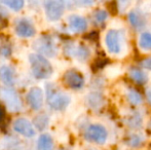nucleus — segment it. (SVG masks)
Wrapping results in <instances>:
<instances>
[{
	"mask_svg": "<svg viewBox=\"0 0 151 150\" xmlns=\"http://www.w3.org/2000/svg\"><path fill=\"white\" fill-rule=\"evenodd\" d=\"M32 74L37 79H46L52 76L54 69L45 57L39 54H31L29 56Z\"/></svg>",
	"mask_w": 151,
	"mask_h": 150,
	"instance_id": "f257e3e1",
	"label": "nucleus"
},
{
	"mask_svg": "<svg viewBox=\"0 0 151 150\" xmlns=\"http://www.w3.org/2000/svg\"><path fill=\"white\" fill-rule=\"evenodd\" d=\"M46 101L48 106L56 111H62L68 107L70 104V97L67 94L61 92L55 84H46Z\"/></svg>",
	"mask_w": 151,
	"mask_h": 150,
	"instance_id": "f03ea898",
	"label": "nucleus"
},
{
	"mask_svg": "<svg viewBox=\"0 0 151 150\" xmlns=\"http://www.w3.org/2000/svg\"><path fill=\"white\" fill-rule=\"evenodd\" d=\"M0 100L4 103L10 112H19L23 109V103L20 95L10 86H0Z\"/></svg>",
	"mask_w": 151,
	"mask_h": 150,
	"instance_id": "7ed1b4c3",
	"label": "nucleus"
},
{
	"mask_svg": "<svg viewBox=\"0 0 151 150\" xmlns=\"http://www.w3.org/2000/svg\"><path fill=\"white\" fill-rule=\"evenodd\" d=\"M104 42L107 50L111 55L118 56L122 52L123 47V36L122 34L117 30L110 29L106 32L104 37Z\"/></svg>",
	"mask_w": 151,
	"mask_h": 150,
	"instance_id": "20e7f679",
	"label": "nucleus"
},
{
	"mask_svg": "<svg viewBox=\"0 0 151 150\" xmlns=\"http://www.w3.org/2000/svg\"><path fill=\"white\" fill-rule=\"evenodd\" d=\"M33 48L43 57H55L58 52L54 39L48 35H43L33 43Z\"/></svg>",
	"mask_w": 151,
	"mask_h": 150,
	"instance_id": "39448f33",
	"label": "nucleus"
},
{
	"mask_svg": "<svg viewBox=\"0 0 151 150\" xmlns=\"http://www.w3.org/2000/svg\"><path fill=\"white\" fill-rule=\"evenodd\" d=\"M84 138L90 142L97 144H104L108 138V132L102 124H91L84 132Z\"/></svg>",
	"mask_w": 151,
	"mask_h": 150,
	"instance_id": "423d86ee",
	"label": "nucleus"
},
{
	"mask_svg": "<svg viewBox=\"0 0 151 150\" xmlns=\"http://www.w3.org/2000/svg\"><path fill=\"white\" fill-rule=\"evenodd\" d=\"M44 10L46 18L50 21L56 22L60 20L65 10V3L62 1H45L44 2Z\"/></svg>",
	"mask_w": 151,
	"mask_h": 150,
	"instance_id": "0eeeda50",
	"label": "nucleus"
},
{
	"mask_svg": "<svg viewBox=\"0 0 151 150\" xmlns=\"http://www.w3.org/2000/svg\"><path fill=\"white\" fill-rule=\"evenodd\" d=\"M14 32L18 36L29 38L35 35L36 29L33 23L27 18H21L16 21L14 24Z\"/></svg>",
	"mask_w": 151,
	"mask_h": 150,
	"instance_id": "6e6552de",
	"label": "nucleus"
},
{
	"mask_svg": "<svg viewBox=\"0 0 151 150\" xmlns=\"http://www.w3.org/2000/svg\"><path fill=\"white\" fill-rule=\"evenodd\" d=\"M63 80L66 85L69 86L72 90H80L84 85V77L79 71L75 70V69H70V70L66 71Z\"/></svg>",
	"mask_w": 151,
	"mask_h": 150,
	"instance_id": "1a4fd4ad",
	"label": "nucleus"
},
{
	"mask_svg": "<svg viewBox=\"0 0 151 150\" xmlns=\"http://www.w3.org/2000/svg\"><path fill=\"white\" fill-rule=\"evenodd\" d=\"M12 128H14V132L26 137V138H32L35 136L36 132L33 123L26 118H17L12 123Z\"/></svg>",
	"mask_w": 151,
	"mask_h": 150,
	"instance_id": "9d476101",
	"label": "nucleus"
},
{
	"mask_svg": "<svg viewBox=\"0 0 151 150\" xmlns=\"http://www.w3.org/2000/svg\"><path fill=\"white\" fill-rule=\"evenodd\" d=\"M28 105L33 110H40L43 106V93L39 88H32L26 96Z\"/></svg>",
	"mask_w": 151,
	"mask_h": 150,
	"instance_id": "9b49d317",
	"label": "nucleus"
},
{
	"mask_svg": "<svg viewBox=\"0 0 151 150\" xmlns=\"http://www.w3.org/2000/svg\"><path fill=\"white\" fill-rule=\"evenodd\" d=\"M68 24L69 28L74 33H82L88 29V22L81 16L78 14H72L68 18Z\"/></svg>",
	"mask_w": 151,
	"mask_h": 150,
	"instance_id": "f8f14e48",
	"label": "nucleus"
},
{
	"mask_svg": "<svg viewBox=\"0 0 151 150\" xmlns=\"http://www.w3.org/2000/svg\"><path fill=\"white\" fill-rule=\"evenodd\" d=\"M0 81H2L5 86H10L16 81V72L10 66L2 65L0 66Z\"/></svg>",
	"mask_w": 151,
	"mask_h": 150,
	"instance_id": "ddd939ff",
	"label": "nucleus"
},
{
	"mask_svg": "<svg viewBox=\"0 0 151 150\" xmlns=\"http://www.w3.org/2000/svg\"><path fill=\"white\" fill-rule=\"evenodd\" d=\"M129 24L135 29H142L146 26V19L138 9H133L129 14Z\"/></svg>",
	"mask_w": 151,
	"mask_h": 150,
	"instance_id": "4468645a",
	"label": "nucleus"
},
{
	"mask_svg": "<svg viewBox=\"0 0 151 150\" xmlns=\"http://www.w3.org/2000/svg\"><path fill=\"white\" fill-rule=\"evenodd\" d=\"M68 50H70L71 56H74L76 59L80 61H86L90 57V50L84 45H72L68 47Z\"/></svg>",
	"mask_w": 151,
	"mask_h": 150,
	"instance_id": "2eb2a0df",
	"label": "nucleus"
},
{
	"mask_svg": "<svg viewBox=\"0 0 151 150\" xmlns=\"http://www.w3.org/2000/svg\"><path fill=\"white\" fill-rule=\"evenodd\" d=\"M54 140L48 134H42L37 140V150H54Z\"/></svg>",
	"mask_w": 151,
	"mask_h": 150,
	"instance_id": "dca6fc26",
	"label": "nucleus"
},
{
	"mask_svg": "<svg viewBox=\"0 0 151 150\" xmlns=\"http://www.w3.org/2000/svg\"><path fill=\"white\" fill-rule=\"evenodd\" d=\"M129 74V77H131L136 83L144 84V83H146L148 80V77H147V75H146V73L143 72L142 70H140V69H137V68L131 69Z\"/></svg>",
	"mask_w": 151,
	"mask_h": 150,
	"instance_id": "f3484780",
	"label": "nucleus"
},
{
	"mask_svg": "<svg viewBox=\"0 0 151 150\" xmlns=\"http://www.w3.org/2000/svg\"><path fill=\"white\" fill-rule=\"evenodd\" d=\"M48 121H50V118L46 114L42 113L37 115L35 118L33 119V126L37 128L38 131H44L48 126Z\"/></svg>",
	"mask_w": 151,
	"mask_h": 150,
	"instance_id": "a211bd4d",
	"label": "nucleus"
},
{
	"mask_svg": "<svg viewBox=\"0 0 151 150\" xmlns=\"http://www.w3.org/2000/svg\"><path fill=\"white\" fill-rule=\"evenodd\" d=\"M86 99H88V104L93 109L101 108L104 102L103 97L98 93H91V95H88Z\"/></svg>",
	"mask_w": 151,
	"mask_h": 150,
	"instance_id": "6ab92c4d",
	"label": "nucleus"
},
{
	"mask_svg": "<svg viewBox=\"0 0 151 150\" xmlns=\"http://www.w3.org/2000/svg\"><path fill=\"white\" fill-rule=\"evenodd\" d=\"M139 47L142 50H151V33L150 32H143L139 37L138 40Z\"/></svg>",
	"mask_w": 151,
	"mask_h": 150,
	"instance_id": "aec40b11",
	"label": "nucleus"
},
{
	"mask_svg": "<svg viewBox=\"0 0 151 150\" xmlns=\"http://www.w3.org/2000/svg\"><path fill=\"white\" fill-rule=\"evenodd\" d=\"M127 100H129L133 105H136V106L140 105L142 103V101H143L140 93H138L137 90H134V88H129V90H127Z\"/></svg>",
	"mask_w": 151,
	"mask_h": 150,
	"instance_id": "412c9836",
	"label": "nucleus"
},
{
	"mask_svg": "<svg viewBox=\"0 0 151 150\" xmlns=\"http://www.w3.org/2000/svg\"><path fill=\"white\" fill-rule=\"evenodd\" d=\"M12 52V44L8 42V40L4 38H0V56L3 58H8Z\"/></svg>",
	"mask_w": 151,
	"mask_h": 150,
	"instance_id": "4be33fe9",
	"label": "nucleus"
},
{
	"mask_svg": "<svg viewBox=\"0 0 151 150\" xmlns=\"http://www.w3.org/2000/svg\"><path fill=\"white\" fill-rule=\"evenodd\" d=\"M108 19V12L104 9H97L93 14V20L95 24L101 25Z\"/></svg>",
	"mask_w": 151,
	"mask_h": 150,
	"instance_id": "5701e85b",
	"label": "nucleus"
},
{
	"mask_svg": "<svg viewBox=\"0 0 151 150\" xmlns=\"http://www.w3.org/2000/svg\"><path fill=\"white\" fill-rule=\"evenodd\" d=\"M2 5L7 6L10 9L16 10V11H19L20 9H22L23 6H24V1H21V0H12V1H2L0 2Z\"/></svg>",
	"mask_w": 151,
	"mask_h": 150,
	"instance_id": "b1692460",
	"label": "nucleus"
},
{
	"mask_svg": "<svg viewBox=\"0 0 151 150\" xmlns=\"http://www.w3.org/2000/svg\"><path fill=\"white\" fill-rule=\"evenodd\" d=\"M127 122V126H129L132 128H139L142 124V118L139 114L135 113L129 116Z\"/></svg>",
	"mask_w": 151,
	"mask_h": 150,
	"instance_id": "393cba45",
	"label": "nucleus"
},
{
	"mask_svg": "<svg viewBox=\"0 0 151 150\" xmlns=\"http://www.w3.org/2000/svg\"><path fill=\"white\" fill-rule=\"evenodd\" d=\"M142 143H143V138H142V136H140L138 134H133L127 139V144L131 147H134V148L139 147Z\"/></svg>",
	"mask_w": 151,
	"mask_h": 150,
	"instance_id": "a878e982",
	"label": "nucleus"
},
{
	"mask_svg": "<svg viewBox=\"0 0 151 150\" xmlns=\"http://www.w3.org/2000/svg\"><path fill=\"white\" fill-rule=\"evenodd\" d=\"M141 66L143 67V68H145V69H147V70L151 71V57H149V58H147V59H145V60L142 61Z\"/></svg>",
	"mask_w": 151,
	"mask_h": 150,
	"instance_id": "bb28decb",
	"label": "nucleus"
},
{
	"mask_svg": "<svg viewBox=\"0 0 151 150\" xmlns=\"http://www.w3.org/2000/svg\"><path fill=\"white\" fill-rule=\"evenodd\" d=\"M146 97H147L148 103L151 105V88H148V90H146Z\"/></svg>",
	"mask_w": 151,
	"mask_h": 150,
	"instance_id": "cd10ccee",
	"label": "nucleus"
},
{
	"mask_svg": "<svg viewBox=\"0 0 151 150\" xmlns=\"http://www.w3.org/2000/svg\"><path fill=\"white\" fill-rule=\"evenodd\" d=\"M3 117H4V111H3V109H2V107L0 106V121L3 119Z\"/></svg>",
	"mask_w": 151,
	"mask_h": 150,
	"instance_id": "c85d7f7f",
	"label": "nucleus"
}]
</instances>
